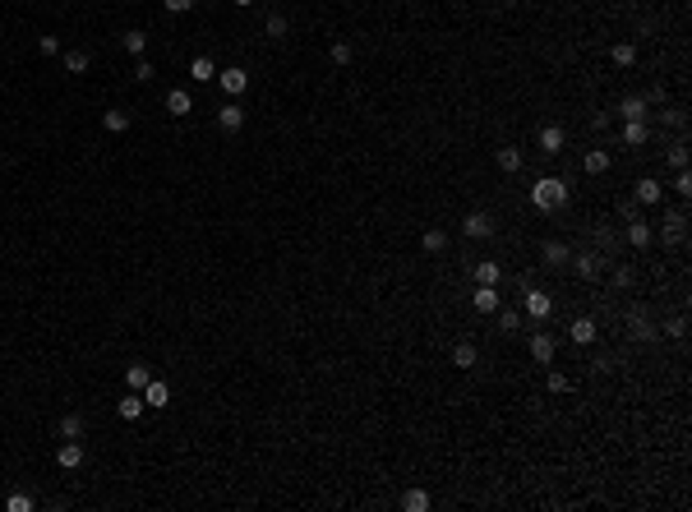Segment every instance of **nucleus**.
Segmentation results:
<instances>
[{
    "label": "nucleus",
    "mask_w": 692,
    "mask_h": 512,
    "mask_svg": "<svg viewBox=\"0 0 692 512\" xmlns=\"http://www.w3.org/2000/svg\"><path fill=\"white\" fill-rule=\"evenodd\" d=\"M628 332H632V337H637V342H651V337H656V332H651V323H646V319H641V314H632V323H628Z\"/></svg>",
    "instance_id": "f704fd0d"
},
{
    "label": "nucleus",
    "mask_w": 692,
    "mask_h": 512,
    "mask_svg": "<svg viewBox=\"0 0 692 512\" xmlns=\"http://www.w3.org/2000/svg\"><path fill=\"white\" fill-rule=\"evenodd\" d=\"M646 139H651L646 121H623V148H641Z\"/></svg>",
    "instance_id": "aec40b11"
},
{
    "label": "nucleus",
    "mask_w": 692,
    "mask_h": 512,
    "mask_svg": "<svg viewBox=\"0 0 692 512\" xmlns=\"http://www.w3.org/2000/svg\"><path fill=\"white\" fill-rule=\"evenodd\" d=\"M102 130L106 134H125L130 130V111H102Z\"/></svg>",
    "instance_id": "c756f323"
},
{
    "label": "nucleus",
    "mask_w": 692,
    "mask_h": 512,
    "mask_svg": "<svg viewBox=\"0 0 692 512\" xmlns=\"http://www.w3.org/2000/svg\"><path fill=\"white\" fill-rule=\"evenodd\" d=\"M568 337L577 342V347H591V342L600 337V328H596V319H572V328H568Z\"/></svg>",
    "instance_id": "dca6fc26"
},
{
    "label": "nucleus",
    "mask_w": 692,
    "mask_h": 512,
    "mask_svg": "<svg viewBox=\"0 0 692 512\" xmlns=\"http://www.w3.org/2000/svg\"><path fill=\"white\" fill-rule=\"evenodd\" d=\"M83 429H88V420L79 411H65L61 416V439H83Z\"/></svg>",
    "instance_id": "b1692460"
},
{
    "label": "nucleus",
    "mask_w": 692,
    "mask_h": 512,
    "mask_svg": "<svg viewBox=\"0 0 692 512\" xmlns=\"http://www.w3.org/2000/svg\"><path fill=\"white\" fill-rule=\"evenodd\" d=\"M554 356H559V342L549 332H531V360L535 365H554Z\"/></svg>",
    "instance_id": "423d86ee"
},
{
    "label": "nucleus",
    "mask_w": 692,
    "mask_h": 512,
    "mask_svg": "<svg viewBox=\"0 0 692 512\" xmlns=\"http://www.w3.org/2000/svg\"><path fill=\"white\" fill-rule=\"evenodd\" d=\"M88 65H93L88 51H65V74H88Z\"/></svg>",
    "instance_id": "2f4dec72"
},
{
    "label": "nucleus",
    "mask_w": 692,
    "mask_h": 512,
    "mask_svg": "<svg viewBox=\"0 0 692 512\" xmlns=\"http://www.w3.org/2000/svg\"><path fill=\"white\" fill-rule=\"evenodd\" d=\"M286 33H291V19H286V14H268V24H263V37H268V42H282Z\"/></svg>",
    "instance_id": "c85d7f7f"
},
{
    "label": "nucleus",
    "mask_w": 692,
    "mask_h": 512,
    "mask_svg": "<svg viewBox=\"0 0 692 512\" xmlns=\"http://www.w3.org/2000/svg\"><path fill=\"white\" fill-rule=\"evenodd\" d=\"M115 411H120V420H139L143 411H148V406H143V392H134V388H130L120 401H115Z\"/></svg>",
    "instance_id": "a211bd4d"
},
{
    "label": "nucleus",
    "mask_w": 692,
    "mask_h": 512,
    "mask_svg": "<svg viewBox=\"0 0 692 512\" xmlns=\"http://www.w3.org/2000/svg\"><path fill=\"white\" fill-rule=\"evenodd\" d=\"M609 61L619 65V70H632V65H637V46H632V42H614Z\"/></svg>",
    "instance_id": "bb28decb"
},
{
    "label": "nucleus",
    "mask_w": 692,
    "mask_h": 512,
    "mask_svg": "<svg viewBox=\"0 0 692 512\" xmlns=\"http://www.w3.org/2000/svg\"><path fill=\"white\" fill-rule=\"evenodd\" d=\"M494 314H499V332H517V309H503L499 304Z\"/></svg>",
    "instance_id": "4c0bfd02"
},
{
    "label": "nucleus",
    "mask_w": 692,
    "mask_h": 512,
    "mask_svg": "<svg viewBox=\"0 0 692 512\" xmlns=\"http://www.w3.org/2000/svg\"><path fill=\"white\" fill-rule=\"evenodd\" d=\"M669 162H674L678 171H683V166H688V148H683V143H678V148H669Z\"/></svg>",
    "instance_id": "c03bdc74"
},
{
    "label": "nucleus",
    "mask_w": 692,
    "mask_h": 512,
    "mask_svg": "<svg viewBox=\"0 0 692 512\" xmlns=\"http://www.w3.org/2000/svg\"><path fill=\"white\" fill-rule=\"evenodd\" d=\"M231 5H236V9H249V5H254V0H231Z\"/></svg>",
    "instance_id": "a18cd8bd"
},
{
    "label": "nucleus",
    "mask_w": 692,
    "mask_h": 512,
    "mask_svg": "<svg viewBox=\"0 0 692 512\" xmlns=\"http://www.w3.org/2000/svg\"><path fill=\"white\" fill-rule=\"evenodd\" d=\"M568 180H559V175H540V180L531 185V203L540 213H563L568 208Z\"/></svg>",
    "instance_id": "f257e3e1"
},
{
    "label": "nucleus",
    "mask_w": 692,
    "mask_h": 512,
    "mask_svg": "<svg viewBox=\"0 0 692 512\" xmlns=\"http://www.w3.org/2000/svg\"><path fill=\"white\" fill-rule=\"evenodd\" d=\"M572 268H577V277H596V272H600V259H596V254H577V263H572Z\"/></svg>",
    "instance_id": "473e14b6"
},
{
    "label": "nucleus",
    "mask_w": 692,
    "mask_h": 512,
    "mask_svg": "<svg viewBox=\"0 0 692 512\" xmlns=\"http://www.w3.org/2000/svg\"><path fill=\"white\" fill-rule=\"evenodd\" d=\"M56 461H61V471H79L83 461H88V452H83V439H65L61 448H56Z\"/></svg>",
    "instance_id": "20e7f679"
},
{
    "label": "nucleus",
    "mask_w": 692,
    "mask_h": 512,
    "mask_svg": "<svg viewBox=\"0 0 692 512\" xmlns=\"http://www.w3.org/2000/svg\"><path fill=\"white\" fill-rule=\"evenodd\" d=\"M120 46L130 56H148V33H143V28H130V33L120 37Z\"/></svg>",
    "instance_id": "a878e982"
},
{
    "label": "nucleus",
    "mask_w": 692,
    "mask_h": 512,
    "mask_svg": "<svg viewBox=\"0 0 692 512\" xmlns=\"http://www.w3.org/2000/svg\"><path fill=\"white\" fill-rule=\"evenodd\" d=\"M402 508L406 512H430V494H425V489H406V494H402Z\"/></svg>",
    "instance_id": "7c9ffc66"
},
{
    "label": "nucleus",
    "mask_w": 692,
    "mask_h": 512,
    "mask_svg": "<svg viewBox=\"0 0 692 512\" xmlns=\"http://www.w3.org/2000/svg\"><path fill=\"white\" fill-rule=\"evenodd\" d=\"M544 388H549L554 397H563V392H572V379H568V374H549V379H544Z\"/></svg>",
    "instance_id": "c9c22d12"
},
{
    "label": "nucleus",
    "mask_w": 692,
    "mask_h": 512,
    "mask_svg": "<svg viewBox=\"0 0 692 512\" xmlns=\"http://www.w3.org/2000/svg\"><path fill=\"white\" fill-rule=\"evenodd\" d=\"M651 240H656V231H651L641 217H628V245L632 250H651Z\"/></svg>",
    "instance_id": "f8f14e48"
},
{
    "label": "nucleus",
    "mask_w": 692,
    "mask_h": 512,
    "mask_svg": "<svg viewBox=\"0 0 692 512\" xmlns=\"http://www.w3.org/2000/svg\"><path fill=\"white\" fill-rule=\"evenodd\" d=\"M544 263H549V268H563V263H568L572 259V250H568V245H563V240H549V245H544Z\"/></svg>",
    "instance_id": "cd10ccee"
},
{
    "label": "nucleus",
    "mask_w": 692,
    "mask_h": 512,
    "mask_svg": "<svg viewBox=\"0 0 692 512\" xmlns=\"http://www.w3.org/2000/svg\"><path fill=\"white\" fill-rule=\"evenodd\" d=\"M190 111H194V97L185 93V88H171V93H167V116H175V121H185Z\"/></svg>",
    "instance_id": "ddd939ff"
},
{
    "label": "nucleus",
    "mask_w": 692,
    "mask_h": 512,
    "mask_svg": "<svg viewBox=\"0 0 692 512\" xmlns=\"http://www.w3.org/2000/svg\"><path fill=\"white\" fill-rule=\"evenodd\" d=\"M153 74H157V70H153V61H148V56H139V65H134V78H139V83H153Z\"/></svg>",
    "instance_id": "ea45409f"
},
{
    "label": "nucleus",
    "mask_w": 692,
    "mask_h": 512,
    "mask_svg": "<svg viewBox=\"0 0 692 512\" xmlns=\"http://www.w3.org/2000/svg\"><path fill=\"white\" fill-rule=\"evenodd\" d=\"M480 365V347L475 342H457L453 347V369H475Z\"/></svg>",
    "instance_id": "9d476101"
},
{
    "label": "nucleus",
    "mask_w": 692,
    "mask_h": 512,
    "mask_svg": "<svg viewBox=\"0 0 692 512\" xmlns=\"http://www.w3.org/2000/svg\"><path fill=\"white\" fill-rule=\"evenodd\" d=\"M143 406H148V411H162V406H171V383H162V379H148V388H143Z\"/></svg>",
    "instance_id": "6e6552de"
},
{
    "label": "nucleus",
    "mask_w": 692,
    "mask_h": 512,
    "mask_svg": "<svg viewBox=\"0 0 692 512\" xmlns=\"http://www.w3.org/2000/svg\"><path fill=\"white\" fill-rule=\"evenodd\" d=\"M609 166H614V157L605 153V148H591V153L582 157V171H587V175H605Z\"/></svg>",
    "instance_id": "2eb2a0df"
},
{
    "label": "nucleus",
    "mask_w": 692,
    "mask_h": 512,
    "mask_svg": "<svg viewBox=\"0 0 692 512\" xmlns=\"http://www.w3.org/2000/svg\"><path fill=\"white\" fill-rule=\"evenodd\" d=\"M563 143H568V134H563L559 125H544V130H540V153H544V157H559Z\"/></svg>",
    "instance_id": "9b49d317"
},
{
    "label": "nucleus",
    "mask_w": 692,
    "mask_h": 512,
    "mask_svg": "<svg viewBox=\"0 0 692 512\" xmlns=\"http://www.w3.org/2000/svg\"><path fill=\"white\" fill-rule=\"evenodd\" d=\"M194 5H199V0H162V9H167V14H190Z\"/></svg>",
    "instance_id": "79ce46f5"
},
{
    "label": "nucleus",
    "mask_w": 692,
    "mask_h": 512,
    "mask_svg": "<svg viewBox=\"0 0 692 512\" xmlns=\"http://www.w3.org/2000/svg\"><path fill=\"white\" fill-rule=\"evenodd\" d=\"M646 111H651V102H646V97H623V106H619V116H623V121H646Z\"/></svg>",
    "instance_id": "5701e85b"
},
{
    "label": "nucleus",
    "mask_w": 692,
    "mask_h": 512,
    "mask_svg": "<svg viewBox=\"0 0 692 512\" xmlns=\"http://www.w3.org/2000/svg\"><path fill=\"white\" fill-rule=\"evenodd\" d=\"M632 199H637L641 208H656V203H665V185H660L656 175H641L637 190H632Z\"/></svg>",
    "instance_id": "39448f33"
},
{
    "label": "nucleus",
    "mask_w": 692,
    "mask_h": 512,
    "mask_svg": "<svg viewBox=\"0 0 692 512\" xmlns=\"http://www.w3.org/2000/svg\"><path fill=\"white\" fill-rule=\"evenodd\" d=\"M660 332H665V337H674V342H683L688 337V319H683V314H674V319H669Z\"/></svg>",
    "instance_id": "72a5a7b5"
},
{
    "label": "nucleus",
    "mask_w": 692,
    "mask_h": 512,
    "mask_svg": "<svg viewBox=\"0 0 692 512\" xmlns=\"http://www.w3.org/2000/svg\"><path fill=\"white\" fill-rule=\"evenodd\" d=\"M420 250L425 254H443L448 250V231H443V226H430V231L420 235Z\"/></svg>",
    "instance_id": "393cba45"
},
{
    "label": "nucleus",
    "mask_w": 692,
    "mask_h": 512,
    "mask_svg": "<svg viewBox=\"0 0 692 512\" xmlns=\"http://www.w3.org/2000/svg\"><path fill=\"white\" fill-rule=\"evenodd\" d=\"M462 235H471V240H485V235H494V217H490V213H466Z\"/></svg>",
    "instance_id": "1a4fd4ad"
},
{
    "label": "nucleus",
    "mask_w": 692,
    "mask_h": 512,
    "mask_svg": "<svg viewBox=\"0 0 692 512\" xmlns=\"http://www.w3.org/2000/svg\"><path fill=\"white\" fill-rule=\"evenodd\" d=\"M526 314H531L535 323L554 319V295H549V291H540V287H531V291H526Z\"/></svg>",
    "instance_id": "7ed1b4c3"
},
{
    "label": "nucleus",
    "mask_w": 692,
    "mask_h": 512,
    "mask_svg": "<svg viewBox=\"0 0 692 512\" xmlns=\"http://www.w3.org/2000/svg\"><path fill=\"white\" fill-rule=\"evenodd\" d=\"M328 61H333V65H351V42H333V46H328Z\"/></svg>",
    "instance_id": "e433bc0d"
},
{
    "label": "nucleus",
    "mask_w": 692,
    "mask_h": 512,
    "mask_svg": "<svg viewBox=\"0 0 692 512\" xmlns=\"http://www.w3.org/2000/svg\"><path fill=\"white\" fill-rule=\"evenodd\" d=\"M190 78H194V83H212V78H217V61H212V56H194V61H190Z\"/></svg>",
    "instance_id": "f3484780"
},
{
    "label": "nucleus",
    "mask_w": 692,
    "mask_h": 512,
    "mask_svg": "<svg viewBox=\"0 0 692 512\" xmlns=\"http://www.w3.org/2000/svg\"><path fill=\"white\" fill-rule=\"evenodd\" d=\"M499 277H503V268L494 259H480V263H475V287H499Z\"/></svg>",
    "instance_id": "412c9836"
},
{
    "label": "nucleus",
    "mask_w": 692,
    "mask_h": 512,
    "mask_svg": "<svg viewBox=\"0 0 692 512\" xmlns=\"http://www.w3.org/2000/svg\"><path fill=\"white\" fill-rule=\"evenodd\" d=\"M148 379H153V369L143 365V360H134V365H125V388L143 392V388H148Z\"/></svg>",
    "instance_id": "6ab92c4d"
},
{
    "label": "nucleus",
    "mask_w": 692,
    "mask_h": 512,
    "mask_svg": "<svg viewBox=\"0 0 692 512\" xmlns=\"http://www.w3.org/2000/svg\"><path fill=\"white\" fill-rule=\"evenodd\" d=\"M5 512H33V498H28V494H9L5 498Z\"/></svg>",
    "instance_id": "58836bf2"
},
{
    "label": "nucleus",
    "mask_w": 692,
    "mask_h": 512,
    "mask_svg": "<svg viewBox=\"0 0 692 512\" xmlns=\"http://www.w3.org/2000/svg\"><path fill=\"white\" fill-rule=\"evenodd\" d=\"M494 162H499V171H508V175H517L522 171V148H499V153H494Z\"/></svg>",
    "instance_id": "4be33fe9"
},
{
    "label": "nucleus",
    "mask_w": 692,
    "mask_h": 512,
    "mask_svg": "<svg viewBox=\"0 0 692 512\" xmlns=\"http://www.w3.org/2000/svg\"><path fill=\"white\" fill-rule=\"evenodd\" d=\"M471 304H475V314H494L503 304V295H499V287H475Z\"/></svg>",
    "instance_id": "4468645a"
},
{
    "label": "nucleus",
    "mask_w": 692,
    "mask_h": 512,
    "mask_svg": "<svg viewBox=\"0 0 692 512\" xmlns=\"http://www.w3.org/2000/svg\"><path fill=\"white\" fill-rule=\"evenodd\" d=\"M674 190H678V194H683V199H688V194H692V175H688V171H678V175H674Z\"/></svg>",
    "instance_id": "37998d69"
},
{
    "label": "nucleus",
    "mask_w": 692,
    "mask_h": 512,
    "mask_svg": "<svg viewBox=\"0 0 692 512\" xmlns=\"http://www.w3.org/2000/svg\"><path fill=\"white\" fill-rule=\"evenodd\" d=\"M217 78H222V93L227 97H240L249 88V70H240V65H227V70H217Z\"/></svg>",
    "instance_id": "0eeeda50"
},
{
    "label": "nucleus",
    "mask_w": 692,
    "mask_h": 512,
    "mask_svg": "<svg viewBox=\"0 0 692 512\" xmlns=\"http://www.w3.org/2000/svg\"><path fill=\"white\" fill-rule=\"evenodd\" d=\"M217 130L222 134H240V130H245V106H240L236 97H231L227 106H217Z\"/></svg>",
    "instance_id": "f03ea898"
},
{
    "label": "nucleus",
    "mask_w": 692,
    "mask_h": 512,
    "mask_svg": "<svg viewBox=\"0 0 692 512\" xmlns=\"http://www.w3.org/2000/svg\"><path fill=\"white\" fill-rule=\"evenodd\" d=\"M37 51H42V56H61V37H51V33L37 37Z\"/></svg>",
    "instance_id": "a19ab883"
}]
</instances>
